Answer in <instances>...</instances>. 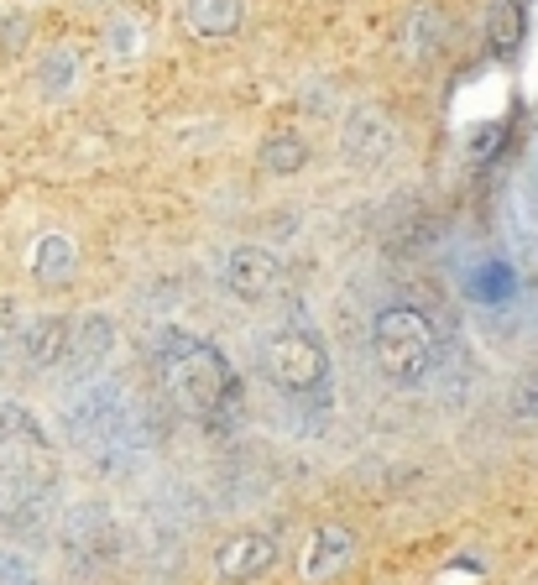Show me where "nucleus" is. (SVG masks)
Segmentation results:
<instances>
[{"label":"nucleus","mask_w":538,"mask_h":585,"mask_svg":"<svg viewBox=\"0 0 538 585\" xmlns=\"http://www.w3.org/2000/svg\"><path fill=\"white\" fill-rule=\"evenodd\" d=\"M63 434L100 476H136L152 460V418L121 377H89L63 403Z\"/></svg>","instance_id":"obj_1"},{"label":"nucleus","mask_w":538,"mask_h":585,"mask_svg":"<svg viewBox=\"0 0 538 585\" xmlns=\"http://www.w3.org/2000/svg\"><path fill=\"white\" fill-rule=\"evenodd\" d=\"M152 361H157V382L173 403L194 418L204 429H236L241 413H246V392L236 366L225 361V350L215 340H199L189 330H162L152 345Z\"/></svg>","instance_id":"obj_2"},{"label":"nucleus","mask_w":538,"mask_h":585,"mask_svg":"<svg viewBox=\"0 0 538 585\" xmlns=\"http://www.w3.org/2000/svg\"><path fill=\"white\" fill-rule=\"evenodd\" d=\"M256 371L267 377V387L277 397H288L298 408H330V387H335V366L330 350L314 330H298V324H283V330H267L256 340Z\"/></svg>","instance_id":"obj_3"},{"label":"nucleus","mask_w":538,"mask_h":585,"mask_svg":"<svg viewBox=\"0 0 538 585\" xmlns=\"http://www.w3.org/2000/svg\"><path fill=\"white\" fill-rule=\"evenodd\" d=\"M371 356L392 387H424L439 366V330L418 303H382L371 319Z\"/></svg>","instance_id":"obj_4"},{"label":"nucleus","mask_w":538,"mask_h":585,"mask_svg":"<svg viewBox=\"0 0 538 585\" xmlns=\"http://www.w3.org/2000/svg\"><path fill=\"white\" fill-rule=\"evenodd\" d=\"M58 549L74 575H105L121 559V533L105 502H68L58 518Z\"/></svg>","instance_id":"obj_5"},{"label":"nucleus","mask_w":538,"mask_h":585,"mask_svg":"<svg viewBox=\"0 0 538 585\" xmlns=\"http://www.w3.org/2000/svg\"><path fill=\"white\" fill-rule=\"evenodd\" d=\"M110 356H115V319L105 309H89V314H79L74 324H68V350H63L58 377L68 387H79L89 377H100V371L110 366Z\"/></svg>","instance_id":"obj_6"},{"label":"nucleus","mask_w":538,"mask_h":585,"mask_svg":"<svg viewBox=\"0 0 538 585\" xmlns=\"http://www.w3.org/2000/svg\"><path fill=\"white\" fill-rule=\"evenodd\" d=\"M220 283H225V293L236 298V303H267L277 288H283V262H277L267 246L241 241V246L225 251Z\"/></svg>","instance_id":"obj_7"},{"label":"nucleus","mask_w":538,"mask_h":585,"mask_svg":"<svg viewBox=\"0 0 538 585\" xmlns=\"http://www.w3.org/2000/svg\"><path fill=\"white\" fill-rule=\"evenodd\" d=\"M392 142H397V131L382 105H356L340 126V157L350 168H382L392 157Z\"/></svg>","instance_id":"obj_8"},{"label":"nucleus","mask_w":538,"mask_h":585,"mask_svg":"<svg viewBox=\"0 0 538 585\" xmlns=\"http://www.w3.org/2000/svg\"><path fill=\"white\" fill-rule=\"evenodd\" d=\"M68 314H32L27 324L16 330V361L37 371V377H48V371L63 366V350H68Z\"/></svg>","instance_id":"obj_9"},{"label":"nucleus","mask_w":538,"mask_h":585,"mask_svg":"<svg viewBox=\"0 0 538 585\" xmlns=\"http://www.w3.org/2000/svg\"><path fill=\"white\" fill-rule=\"evenodd\" d=\"M272 559H277V538L246 528V533H230L225 544L215 549V575H220L225 585H246V580H256V575H267Z\"/></svg>","instance_id":"obj_10"},{"label":"nucleus","mask_w":538,"mask_h":585,"mask_svg":"<svg viewBox=\"0 0 538 585\" xmlns=\"http://www.w3.org/2000/svg\"><path fill=\"white\" fill-rule=\"evenodd\" d=\"M350 559H356V533L340 523H324L309 533V549H303V580H335Z\"/></svg>","instance_id":"obj_11"},{"label":"nucleus","mask_w":538,"mask_h":585,"mask_svg":"<svg viewBox=\"0 0 538 585\" xmlns=\"http://www.w3.org/2000/svg\"><path fill=\"white\" fill-rule=\"evenodd\" d=\"M32 84L42 100H68L74 89L84 84V63L74 53V42H53V48H42L37 63H32Z\"/></svg>","instance_id":"obj_12"},{"label":"nucleus","mask_w":538,"mask_h":585,"mask_svg":"<svg viewBox=\"0 0 538 585\" xmlns=\"http://www.w3.org/2000/svg\"><path fill=\"white\" fill-rule=\"evenodd\" d=\"M27 267L42 288H63L68 277L79 272V241L74 236H63V230H48V236H37L32 241V256H27Z\"/></svg>","instance_id":"obj_13"},{"label":"nucleus","mask_w":538,"mask_h":585,"mask_svg":"<svg viewBox=\"0 0 538 585\" xmlns=\"http://www.w3.org/2000/svg\"><path fill=\"white\" fill-rule=\"evenodd\" d=\"M246 21V0H183V27H189L194 37H236Z\"/></svg>","instance_id":"obj_14"},{"label":"nucleus","mask_w":538,"mask_h":585,"mask_svg":"<svg viewBox=\"0 0 538 585\" xmlns=\"http://www.w3.org/2000/svg\"><path fill=\"white\" fill-rule=\"evenodd\" d=\"M439 42H444V16H439L434 0H418V6L408 11V21H403V58L424 63Z\"/></svg>","instance_id":"obj_15"},{"label":"nucleus","mask_w":538,"mask_h":585,"mask_svg":"<svg viewBox=\"0 0 538 585\" xmlns=\"http://www.w3.org/2000/svg\"><path fill=\"white\" fill-rule=\"evenodd\" d=\"M486 37H491V48H497L502 58H518L523 37H528V11H523V0H491Z\"/></svg>","instance_id":"obj_16"},{"label":"nucleus","mask_w":538,"mask_h":585,"mask_svg":"<svg viewBox=\"0 0 538 585\" xmlns=\"http://www.w3.org/2000/svg\"><path fill=\"white\" fill-rule=\"evenodd\" d=\"M256 162H262L267 173L288 178V173H298L303 162H309V147H303L298 131H272L267 142H262V152H256Z\"/></svg>","instance_id":"obj_17"},{"label":"nucleus","mask_w":538,"mask_h":585,"mask_svg":"<svg viewBox=\"0 0 538 585\" xmlns=\"http://www.w3.org/2000/svg\"><path fill=\"white\" fill-rule=\"evenodd\" d=\"M105 53L110 58H136V53H142L147 48V32H142V21H136V16H126V11H115L110 21H105Z\"/></svg>","instance_id":"obj_18"},{"label":"nucleus","mask_w":538,"mask_h":585,"mask_svg":"<svg viewBox=\"0 0 538 585\" xmlns=\"http://www.w3.org/2000/svg\"><path fill=\"white\" fill-rule=\"evenodd\" d=\"M0 585H42V570L21 549L0 544Z\"/></svg>","instance_id":"obj_19"},{"label":"nucleus","mask_w":538,"mask_h":585,"mask_svg":"<svg viewBox=\"0 0 538 585\" xmlns=\"http://www.w3.org/2000/svg\"><path fill=\"white\" fill-rule=\"evenodd\" d=\"M16 361V330H6V324H0V371H6Z\"/></svg>","instance_id":"obj_20"},{"label":"nucleus","mask_w":538,"mask_h":585,"mask_svg":"<svg viewBox=\"0 0 538 585\" xmlns=\"http://www.w3.org/2000/svg\"><path fill=\"white\" fill-rule=\"evenodd\" d=\"M79 6H110V0H79Z\"/></svg>","instance_id":"obj_21"}]
</instances>
